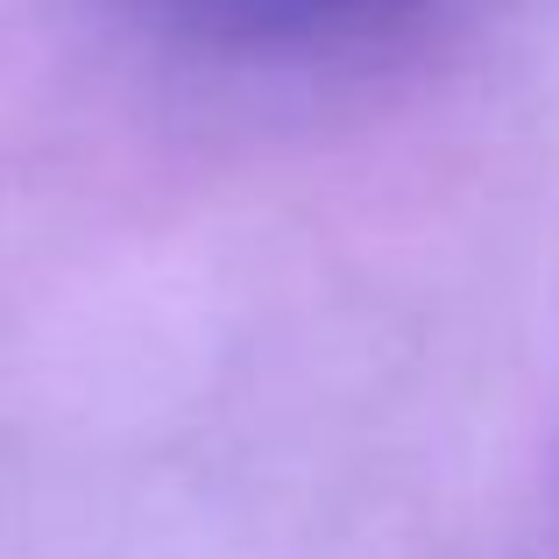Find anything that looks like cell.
Listing matches in <instances>:
<instances>
[{
  "instance_id": "1",
  "label": "cell",
  "mask_w": 559,
  "mask_h": 559,
  "mask_svg": "<svg viewBox=\"0 0 559 559\" xmlns=\"http://www.w3.org/2000/svg\"><path fill=\"white\" fill-rule=\"evenodd\" d=\"M150 36L219 64H355L432 36L453 0H121Z\"/></svg>"
}]
</instances>
